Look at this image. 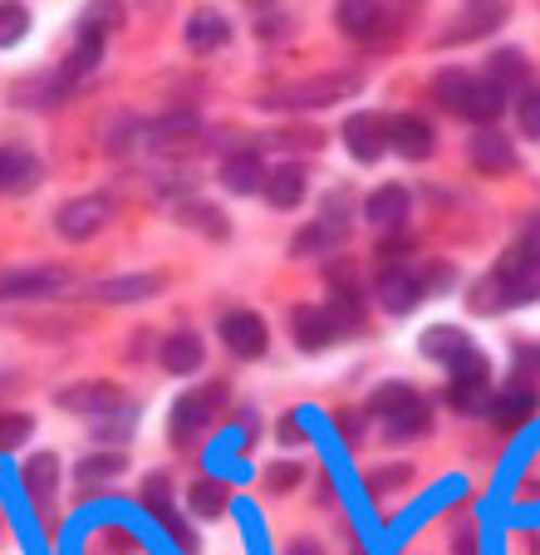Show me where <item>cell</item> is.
Returning <instances> with one entry per match:
<instances>
[{"mask_svg":"<svg viewBox=\"0 0 540 555\" xmlns=\"http://www.w3.org/2000/svg\"><path fill=\"white\" fill-rule=\"evenodd\" d=\"M182 35H188V44H192L197 54H207V50H217V44H227L231 25L221 21L217 11H197V15L188 21V30H182Z\"/></svg>","mask_w":540,"mask_h":555,"instance_id":"cb8c5ba5","label":"cell"},{"mask_svg":"<svg viewBox=\"0 0 540 555\" xmlns=\"http://www.w3.org/2000/svg\"><path fill=\"white\" fill-rule=\"evenodd\" d=\"M291 330H295V345H300L305 354H320V349H330L334 339H339L334 314L330 310H310V305H300V310L291 314Z\"/></svg>","mask_w":540,"mask_h":555,"instance_id":"30bf717a","label":"cell"},{"mask_svg":"<svg viewBox=\"0 0 540 555\" xmlns=\"http://www.w3.org/2000/svg\"><path fill=\"white\" fill-rule=\"evenodd\" d=\"M281 143H285V147H320V133H314V128H310V133L291 128V133H281Z\"/></svg>","mask_w":540,"mask_h":555,"instance_id":"b9f144b4","label":"cell"},{"mask_svg":"<svg viewBox=\"0 0 540 555\" xmlns=\"http://www.w3.org/2000/svg\"><path fill=\"white\" fill-rule=\"evenodd\" d=\"M163 369L167 374H192L202 369V339L192 330H177V335L163 339Z\"/></svg>","mask_w":540,"mask_h":555,"instance_id":"44dd1931","label":"cell"},{"mask_svg":"<svg viewBox=\"0 0 540 555\" xmlns=\"http://www.w3.org/2000/svg\"><path fill=\"white\" fill-rule=\"evenodd\" d=\"M491 281L501 285L506 305H526V300H540V246H511L506 256L497 261Z\"/></svg>","mask_w":540,"mask_h":555,"instance_id":"7a4b0ae2","label":"cell"},{"mask_svg":"<svg viewBox=\"0 0 540 555\" xmlns=\"http://www.w3.org/2000/svg\"><path fill=\"white\" fill-rule=\"evenodd\" d=\"M536 409H540V399H536V388H526V384H511L506 393H497V399H491V413H497V428L501 433H516L520 423L536 418Z\"/></svg>","mask_w":540,"mask_h":555,"instance_id":"4fadbf2b","label":"cell"},{"mask_svg":"<svg viewBox=\"0 0 540 555\" xmlns=\"http://www.w3.org/2000/svg\"><path fill=\"white\" fill-rule=\"evenodd\" d=\"M167 531H172V541L177 545H182V551H192V545H197V541H192V531H188V521H182V516H167Z\"/></svg>","mask_w":540,"mask_h":555,"instance_id":"60d3db41","label":"cell"},{"mask_svg":"<svg viewBox=\"0 0 540 555\" xmlns=\"http://www.w3.org/2000/svg\"><path fill=\"white\" fill-rule=\"evenodd\" d=\"M35 433V423L25 413H0V452H15Z\"/></svg>","mask_w":540,"mask_h":555,"instance_id":"d6a6232c","label":"cell"},{"mask_svg":"<svg viewBox=\"0 0 540 555\" xmlns=\"http://www.w3.org/2000/svg\"><path fill=\"white\" fill-rule=\"evenodd\" d=\"M467 305H472V310H477V314H497L501 305H506V295H501V285L487 275V281H477V285H472Z\"/></svg>","mask_w":540,"mask_h":555,"instance_id":"e575fe53","label":"cell"},{"mask_svg":"<svg viewBox=\"0 0 540 555\" xmlns=\"http://www.w3.org/2000/svg\"><path fill=\"white\" fill-rule=\"evenodd\" d=\"M467 349H472V345H467V335H462V330H452V325H433V330L423 335V354H427V359H442L447 369L458 364V359L467 354Z\"/></svg>","mask_w":540,"mask_h":555,"instance_id":"d4e9b609","label":"cell"},{"mask_svg":"<svg viewBox=\"0 0 540 555\" xmlns=\"http://www.w3.org/2000/svg\"><path fill=\"white\" fill-rule=\"evenodd\" d=\"M182 221H197V227H207L211 236H227V221H217V207H207V202H192V207H182Z\"/></svg>","mask_w":540,"mask_h":555,"instance_id":"74e56055","label":"cell"},{"mask_svg":"<svg viewBox=\"0 0 540 555\" xmlns=\"http://www.w3.org/2000/svg\"><path fill=\"white\" fill-rule=\"evenodd\" d=\"M270 197V207H300L305 197V168L300 163H281V168L266 172V188H260Z\"/></svg>","mask_w":540,"mask_h":555,"instance_id":"d6986e66","label":"cell"},{"mask_svg":"<svg viewBox=\"0 0 540 555\" xmlns=\"http://www.w3.org/2000/svg\"><path fill=\"white\" fill-rule=\"evenodd\" d=\"M506 15V5H472V11H462V21L447 30V44H458V40H472V35H487L497 30V21Z\"/></svg>","mask_w":540,"mask_h":555,"instance_id":"4316f807","label":"cell"},{"mask_svg":"<svg viewBox=\"0 0 540 555\" xmlns=\"http://www.w3.org/2000/svg\"><path fill=\"white\" fill-rule=\"evenodd\" d=\"M433 99L447 108V114L458 118H477V124H491V118L501 114V104H506V94L501 89H491L487 79H477V74L467 69H442L433 79Z\"/></svg>","mask_w":540,"mask_h":555,"instance_id":"6da1fadb","label":"cell"},{"mask_svg":"<svg viewBox=\"0 0 540 555\" xmlns=\"http://www.w3.org/2000/svg\"><path fill=\"white\" fill-rule=\"evenodd\" d=\"M192 512L202 516V521H217L221 512H227V487L211 482V477H202V482H192Z\"/></svg>","mask_w":540,"mask_h":555,"instance_id":"83f0119b","label":"cell"},{"mask_svg":"<svg viewBox=\"0 0 540 555\" xmlns=\"http://www.w3.org/2000/svg\"><path fill=\"white\" fill-rule=\"evenodd\" d=\"M25 35V11L21 5H0V44H15Z\"/></svg>","mask_w":540,"mask_h":555,"instance_id":"f35d334b","label":"cell"},{"mask_svg":"<svg viewBox=\"0 0 540 555\" xmlns=\"http://www.w3.org/2000/svg\"><path fill=\"white\" fill-rule=\"evenodd\" d=\"M388 147H394L398 157H408V163H423L427 153H433V124H427L423 114H398V118H388Z\"/></svg>","mask_w":540,"mask_h":555,"instance_id":"ba28073f","label":"cell"},{"mask_svg":"<svg viewBox=\"0 0 540 555\" xmlns=\"http://www.w3.org/2000/svg\"><path fill=\"white\" fill-rule=\"evenodd\" d=\"M452 551H458V555H477V531H458Z\"/></svg>","mask_w":540,"mask_h":555,"instance_id":"ee69618b","label":"cell"},{"mask_svg":"<svg viewBox=\"0 0 540 555\" xmlns=\"http://www.w3.org/2000/svg\"><path fill=\"white\" fill-rule=\"evenodd\" d=\"M467 157H472V168H481V172H511L516 168V147H511V138L497 133V128H481V133L467 143Z\"/></svg>","mask_w":540,"mask_h":555,"instance_id":"7c38bea8","label":"cell"},{"mask_svg":"<svg viewBox=\"0 0 540 555\" xmlns=\"http://www.w3.org/2000/svg\"><path fill=\"white\" fill-rule=\"evenodd\" d=\"M60 409H69V413H114L118 409V388L114 384H74V388H64L60 393Z\"/></svg>","mask_w":540,"mask_h":555,"instance_id":"2e32d148","label":"cell"},{"mask_svg":"<svg viewBox=\"0 0 540 555\" xmlns=\"http://www.w3.org/2000/svg\"><path fill=\"white\" fill-rule=\"evenodd\" d=\"M221 409H227V384H207V388H197V393H182L172 409V423H167L172 442H192Z\"/></svg>","mask_w":540,"mask_h":555,"instance_id":"3957f363","label":"cell"},{"mask_svg":"<svg viewBox=\"0 0 540 555\" xmlns=\"http://www.w3.org/2000/svg\"><path fill=\"white\" fill-rule=\"evenodd\" d=\"M40 182V157L25 147H0V192H25Z\"/></svg>","mask_w":540,"mask_h":555,"instance_id":"9a60e30c","label":"cell"},{"mask_svg":"<svg viewBox=\"0 0 540 555\" xmlns=\"http://www.w3.org/2000/svg\"><path fill=\"white\" fill-rule=\"evenodd\" d=\"M417 295H423V281H413V275L398 271V266H388L384 281H378V300H384V310H394V314L413 310Z\"/></svg>","mask_w":540,"mask_h":555,"instance_id":"ffe728a7","label":"cell"},{"mask_svg":"<svg viewBox=\"0 0 540 555\" xmlns=\"http://www.w3.org/2000/svg\"><path fill=\"white\" fill-rule=\"evenodd\" d=\"M285 555H320V545H314V541H295Z\"/></svg>","mask_w":540,"mask_h":555,"instance_id":"7dc6e473","label":"cell"},{"mask_svg":"<svg viewBox=\"0 0 540 555\" xmlns=\"http://www.w3.org/2000/svg\"><path fill=\"white\" fill-rule=\"evenodd\" d=\"M344 143H349V153L359 157V163H378V153L388 147V128L378 114H353L349 124H344Z\"/></svg>","mask_w":540,"mask_h":555,"instance_id":"8fae6325","label":"cell"},{"mask_svg":"<svg viewBox=\"0 0 540 555\" xmlns=\"http://www.w3.org/2000/svg\"><path fill=\"white\" fill-rule=\"evenodd\" d=\"M408 477H413L408 467H378V472H369V492L384 496V492H394V487H403Z\"/></svg>","mask_w":540,"mask_h":555,"instance_id":"8d00e7d4","label":"cell"},{"mask_svg":"<svg viewBox=\"0 0 540 555\" xmlns=\"http://www.w3.org/2000/svg\"><path fill=\"white\" fill-rule=\"evenodd\" d=\"M163 275H114V281H99L94 285V295L99 300H108V305H128V300H147V295H157L163 291Z\"/></svg>","mask_w":540,"mask_h":555,"instance_id":"e0dca14e","label":"cell"},{"mask_svg":"<svg viewBox=\"0 0 540 555\" xmlns=\"http://www.w3.org/2000/svg\"><path fill=\"white\" fill-rule=\"evenodd\" d=\"M427 423H433V413H427V403L417 399L413 409H403L398 418H388V438H417V433H427Z\"/></svg>","mask_w":540,"mask_h":555,"instance_id":"1f68e13d","label":"cell"},{"mask_svg":"<svg viewBox=\"0 0 540 555\" xmlns=\"http://www.w3.org/2000/svg\"><path fill=\"white\" fill-rule=\"evenodd\" d=\"M413 403H417V393H413L408 384H384V388L374 393V413H384V423L398 418L403 409H413Z\"/></svg>","mask_w":540,"mask_h":555,"instance_id":"4dcf8cb0","label":"cell"},{"mask_svg":"<svg viewBox=\"0 0 540 555\" xmlns=\"http://www.w3.org/2000/svg\"><path fill=\"white\" fill-rule=\"evenodd\" d=\"M99 50H104V40H99V35H94V30H89V35H83V40H79V50H74V54H69V64H64V74H60V85H64V89H69V85H74V79H83V74H89V69H94V64H99Z\"/></svg>","mask_w":540,"mask_h":555,"instance_id":"f1b7e54d","label":"cell"},{"mask_svg":"<svg viewBox=\"0 0 540 555\" xmlns=\"http://www.w3.org/2000/svg\"><path fill=\"white\" fill-rule=\"evenodd\" d=\"M487 378H491L487 359H481L477 349H467V354H462L458 364H452V388H447L452 409H462V413L487 409Z\"/></svg>","mask_w":540,"mask_h":555,"instance_id":"8992f818","label":"cell"},{"mask_svg":"<svg viewBox=\"0 0 540 555\" xmlns=\"http://www.w3.org/2000/svg\"><path fill=\"white\" fill-rule=\"evenodd\" d=\"M487 85L501 89V94L520 89V85H526V54H520V50H497L487 60Z\"/></svg>","mask_w":540,"mask_h":555,"instance_id":"603a6c76","label":"cell"},{"mask_svg":"<svg viewBox=\"0 0 540 555\" xmlns=\"http://www.w3.org/2000/svg\"><path fill=\"white\" fill-rule=\"evenodd\" d=\"M364 217L374 221V227H403V217H408V192L403 188H378L374 197L364 202Z\"/></svg>","mask_w":540,"mask_h":555,"instance_id":"7402d4cb","label":"cell"},{"mask_svg":"<svg viewBox=\"0 0 540 555\" xmlns=\"http://www.w3.org/2000/svg\"><path fill=\"white\" fill-rule=\"evenodd\" d=\"M118 472H124V452H99V457H83L74 467V477L89 487V482H104V477H118Z\"/></svg>","mask_w":540,"mask_h":555,"instance_id":"f546056e","label":"cell"},{"mask_svg":"<svg viewBox=\"0 0 540 555\" xmlns=\"http://www.w3.org/2000/svg\"><path fill=\"white\" fill-rule=\"evenodd\" d=\"M300 477H305V472H300V467H295V462H275V467H270V472H266V482H270V492H291V487H295V482H300Z\"/></svg>","mask_w":540,"mask_h":555,"instance_id":"ab89813d","label":"cell"},{"mask_svg":"<svg viewBox=\"0 0 540 555\" xmlns=\"http://www.w3.org/2000/svg\"><path fill=\"white\" fill-rule=\"evenodd\" d=\"M359 89L353 74H330V79H310V85H291L281 94H266L260 104H281V108H324L334 99H349Z\"/></svg>","mask_w":540,"mask_h":555,"instance_id":"277c9868","label":"cell"},{"mask_svg":"<svg viewBox=\"0 0 540 555\" xmlns=\"http://www.w3.org/2000/svg\"><path fill=\"white\" fill-rule=\"evenodd\" d=\"M221 339H227V349L236 359H260L266 354V320L250 310H231L227 320H221Z\"/></svg>","mask_w":540,"mask_h":555,"instance_id":"9c48e42d","label":"cell"},{"mask_svg":"<svg viewBox=\"0 0 540 555\" xmlns=\"http://www.w3.org/2000/svg\"><path fill=\"white\" fill-rule=\"evenodd\" d=\"M69 285V271L60 266H25V271L0 275V300H50Z\"/></svg>","mask_w":540,"mask_h":555,"instance_id":"5b68a950","label":"cell"},{"mask_svg":"<svg viewBox=\"0 0 540 555\" xmlns=\"http://www.w3.org/2000/svg\"><path fill=\"white\" fill-rule=\"evenodd\" d=\"M520 369H526V374H540V349H520Z\"/></svg>","mask_w":540,"mask_h":555,"instance_id":"bcb514c9","label":"cell"},{"mask_svg":"<svg viewBox=\"0 0 540 555\" xmlns=\"http://www.w3.org/2000/svg\"><path fill=\"white\" fill-rule=\"evenodd\" d=\"M221 188L236 192V197L260 192L266 188V168H260V157L256 153H231L227 163H221Z\"/></svg>","mask_w":540,"mask_h":555,"instance_id":"ac0fdd59","label":"cell"},{"mask_svg":"<svg viewBox=\"0 0 540 555\" xmlns=\"http://www.w3.org/2000/svg\"><path fill=\"white\" fill-rule=\"evenodd\" d=\"M25 492H30L35 512H50L54 492H60V457L54 452H35L30 467H25Z\"/></svg>","mask_w":540,"mask_h":555,"instance_id":"5bb4252c","label":"cell"},{"mask_svg":"<svg viewBox=\"0 0 540 555\" xmlns=\"http://www.w3.org/2000/svg\"><path fill=\"white\" fill-rule=\"evenodd\" d=\"M378 25H384V11H378V5H364V0L339 5V30L349 35V40H374Z\"/></svg>","mask_w":540,"mask_h":555,"instance_id":"484cf974","label":"cell"},{"mask_svg":"<svg viewBox=\"0 0 540 555\" xmlns=\"http://www.w3.org/2000/svg\"><path fill=\"white\" fill-rule=\"evenodd\" d=\"M339 433L344 438H359V433H364V418H359V413H339Z\"/></svg>","mask_w":540,"mask_h":555,"instance_id":"7bdbcfd3","label":"cell"},{"mask_svg":"<svg viewBox=\"0 0 540 555\" xmlns=\"http://www.w3.org/2000/svg\"><path fill=\"white\" fill-rule=\"evenodd\" d=\"M143 502H147V512H157L167 521L172 516V487H167V477L157 472V477H147L143 482Z\"/></svg>","mask_w":540,"mask_h":555,"instance_id":"d590c367","label":"cell"},{"mask_svg":"<svg viewBox=\"0 0 540 555\" xmlns=\"http://www.w3.org/2000/svg\"><path fill=\"white\" fill-rule=\"evenodd\" d=\"M516 124L526 138H540V85H530L526 94L516 99Z\"/></svg>","mask_w":540,"mask_h":555,"instance_id":"836d02e7","label":"cell"},{"mask_svg":"<svg viewBox=\"0 0 540 555\" xmlns=\"http://www.w3.org/2000/svg\"><path fill=\"white\" fill-rule=\"evenodd\" d=\"M108 217H114V202L108 197H74L54 211V227H60L64 242H89L94 231H104Z\"/></svg>","mask_w":540,"mask_h":555,"instance_id":"52a82bcc","label":"cell"},{"mask_svg":"<svg viewBox=\"0 0 540 555\" xmlns=\"http://www.w3.org/2000/svg\"><path fill=\"white\" fill-rule=\"evenodd\" d=\"M275 438H281V442H300V418H285L281 428H275Z\"/></svg>","mask_w":540,"mask_h":555,"instance_id":"f6af8a7d","label":"cell"}]
</instances>
